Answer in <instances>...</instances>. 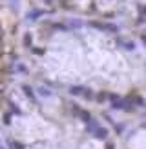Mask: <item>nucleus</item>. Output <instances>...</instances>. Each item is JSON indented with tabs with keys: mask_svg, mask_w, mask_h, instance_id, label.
<instances>
[{
	"mask_svg": "<svg viewBox=\"0 0 146 149\" xmlns=\"http://www.w3.org/2000/svg\"><path fill=\"white\" fill-rule=\"evenodd\" d=\"M90 26L99 29V31H108V33H119V27L113 24H102V22H90Z\"/></svg>",
	"mask_w": 146,
	"mask_h": 149,
	"instance_id": "nucleus-1",
	"label": "nucleus"
},
{
	"mask_svg": "<svg viewBox=\"0 0 146 149\" xmlns=\"http://www.w3.org/2000/svg\"><path fill=\"white\" fill-rule=\"evenodd\" d=\"M93 136L99 138V140H104V138L108 136V129H106V127H97V129L93 131Z\"/></svg>",
	"mask_w": 146,
	"mask_h": 149,
	"instance_id": "nucleus-2",
	"label": "nucleus"
},
{
	"mask_svg": "<svg viewBox=\"0 0 146 149\" xmlns=\"http://www.w3.org/2000/svg\"><path fill=\"white\" fill-rule=\"evenodd\" d=\"M119 44H121V46L126 49V51H133V49H135V44H133V42H124V40H119Z\"/></svg>",
	"mask_w": 146,
	"mask_h": 149,
	"instance_id": "nucleus-3",
	"label": "nucleus"
},
{
	"mask_svg": "<svg viewBox=\"0 0 146 149\" xmlns=\"http://www.w3.org/2000/svg\"><path fill=\"white\" fill-rule=\"evenodd\" d=\"M79 116L82 118V122H84V124H88V122L91 120V115L88 113V111H80V113H79Z\"/></svg>",
	"mask_w": 146,
	"mask_h": 149,
	"instance_id": "nucleus-4",
	"label": "nucleus"
},
{
	"mask_svg": "<svg viewBox=\"0 0 146 149\" xmlns=\"http://www.w3.org/2000/svg\"><path fill=\"white\" fill-rule=\"evenodd\" d=\"M112 109H124V102L119 100V98L113 100V102H112Z\"/></svg>",
	"mask_w": 146,
	"mask_h": 149,
	"instance_id": "nucleus-5",
	"label": "nucleus"
},
{
	"mask_svg": "<svg viewBox=\"0 0 146 149\" xmlns=\"http://www.w3.org/2000/svg\"><path fill=\"white\" fill-rule=\"evenodd\" d=\"M86 127H88V131H91V133H93L95 129H97V127H99V124H97V122H95V120H93V118H91V120H90V122H88V124H86Z\"/></svg>",
	"mask_w": 146,
	"mask_h": 149,
	"instance_id": "nucleus-6",
	"label": "nucleus"
},
{
	"mask_svg": "<svg viewBox=\"0 0 146 149\" xmlns=\"http://www.w3.org/2000/svg\"><path fill=\"white\" fill-rule=\"evenodd\" d=\"M31 42H33V36L29 35V33H26V36H24V47H31Z\"/></svg>",
	"mask_w": 146,
	"mask_h": 149,
	"instance_id": "nucleus-7",
	"label": "nucleus"
},
{
	"mask_svg": "<svg viewBox=\"0 0 146 149\" xmlns=\"http://www.w3.org/2000/svg\"><path fill=\"white\" fill-rule=\"evenodd\" d=\"M22 89H24V93L29 96V98L35 100V93H33V89H31V87H29V86H22Z\"/></svg>",
	"mask_w": 146,
	"mask_h": 149,
	"instance_id": "nucleus-8",
	"label": "nucleus"
},
{
	"mask_svg": "<svg viewBox=\"0 0 146 149\" xmlns=\"http://www.w3.org/2000/svg\"><path fill=\"white\" fill-rule=\"evenodd\" d=\"M42 11H31V13H27V18L29 20H36V17H40Z\"/></svg>",
	"mask_w": 146,
	"mask_h": 149,
	"instance_id": "nucleus-9",
	"label": "nucleus"
},
{
	"mask_svg": "<svg viewBox=\"0 0 146 149\" xmlns=\"http://www.w3.org/2000/svg\"><path fill=\"white\" fill-rule=\"evenodd\" d=\"M82 91H84V87H79V86H75V87H71V89H69V93H71V95H80Z\"/></svg>",
	"mask_w": 146,
	"mask_h": 149,
	"instance_id": "nucleus-10",
	"label": "nucleus"
},
{
	"mask_svg": "<svg viewBox=\"0 0 146 149\" xmlns=\"http://www.w3.org/2000/svg\"><path fill=\"white\" fill-rule=\"evenodd\" d=\"M82 95L86 96V98H90V100L93 98V91H90V89H84V93H82Z\"/></svg>",
	"mask_w": 146,
	"mask_h": 149,
	"instance_id": "nucleus-11",
	"label": "nucleus"
},
{
	"mask_svg": "<svg viewBox=\"0 0 146 149\" xmlns=\"http://www.w3.org/2000/svg\"><path fill=\"white\" fill-rule=\"evenodd\" d=\"M106 98H108V95H106V93H99V95H97V100H99V102L106 100Z\"/></svg>",
	"mask_w": 146,
	"mask_h": 149,
	"instance_id": "nucleus-12",
	"label": "nucleus"
},
{
	"mask_svg": "<svg viewBox=\"0 0 146 149\" xmlns=\"http://www.w3.org/2000/svg\"><path fill=\"white\" fill-rule=\"evenodd\" d=\"M35 55H44V49H31Z\"/></svg>",
	"mask_w": 146,
	"mask_h": 149,
	"instance_id": "nucleus-13",
	"label": "nucleus"
},
{
	"mask_svg": "<svg viewBox=\"0 0 146 149\" xmlns=\"http://www.w3.org/2000/svg\"><path fill=\"white\" fill-rule=\"evenodd\" d=\"M141 40H142V44L146 46V35H142V36H141Z\"/></svg>",
	"mask_w": 146,
	"mask_h": 149,
	"instance_id": "nucleus-14",
	"label": "nucleus"
},
{
	"mask_svg": "<svg viewBox=\"0 0 146 149\" xmlns=\"http://www.w3.org/2000/svg\"><path fill=\"white\" fill-rule=\"evenodd\" d=\"M141 13H142V15H146V7H144V6H141Z\"/></svg>",
	"mask_w": 146,
	"mask_h": 149,
	"instance_id": "nucleus-15",
	"label": "nucleus"
}]
</instances>
